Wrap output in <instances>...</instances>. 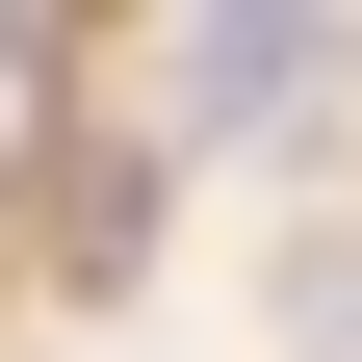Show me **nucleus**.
Masks as SVG:
<instances>
[{"label":"nucleus","instance_id":"obj_1","mask_svg":"<svg viewBox=\"0 0 362 362\" xmlns=\"http://www.w3.org/2000/svg\"><path fill=\"white\" fill-rule=\"evenodd\" d=\"M310 78H337V26H181V104L207 129H285Z\"/></svg>","mask_w":362,"mask_h":362},{"label":"nucleus","instance_id":"obj_2","mask_svg":"<svg viewBox=\"0 0 362 362\" xmlns=\"http://www.w3.org/2000/svg\"><path fill=\"white\" fill-rule=\"evenodd\" d=\"M129 233H156V156H52V259L78 285H129Z\"/></svg>","mask_w":362,"mask_h":362}]
</instances>
